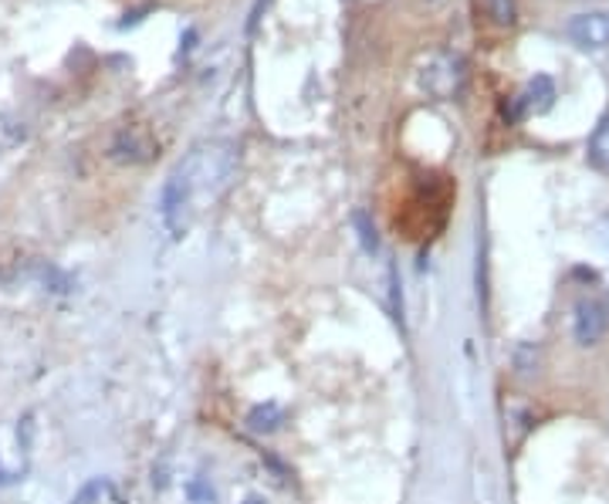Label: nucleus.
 <instances>
[{
  "label": "nucleus",
  "mask_w": 609,
  "mask_h": 504,
  "mask_svg": "<svg viewBox=\"0 0 609 504\" xmlns=\"http://www.w3.org/2000/svg\"><path fill=\"white\" fill-rule=\"evenodd\" d=\"M237 146L227 139L200 142L187 153V160L176 163L166 176L160 197V218L173 237H184L190 231V213L200 197H218L237 169Z\"/></svg>",
  "instance_id": "f257e3e1"
},
{
  "label": "nucleus",
  "mask_w": 609,
  "mask_h": 504,
  "mask_svg": "<svg viewBox=\"0 0 609 504\" xmlns=\"http://www.w3.org/2000/svg\"><path fill=\"white\" fill-rule=\"evenodd\" d=\"M569 38L583 51L609 48V11H586L569 21Z\"/></svg>",
  "instance_id": "f03ea898"
},
{
  "label": "nucleus",
  "mask_w": 609,
  "mask_h": 504,
  "mask_svg": "<svg viewBox=\"0 0 609 504\" xmlns=\"http://www.w3.org/2000/svg\"><path fill=\"white\" fill-rule=\"evenodd\" d=\"M153 153H156V142L142 126H126L109 146V156L116 163H147Z\"/></svg>",
  "instance_id": "7ed1b4c3"
},
{
  "label": "nucleus",
  "mask_w": 609,
  "mask_h": 504,
  "mask_svg": "<svg viewBox=\"0 0 609 504\" xmlns=\"http://www.w3.org/2000/svg\"><path fill=\"white\" fill-rule=\"evenodd\" d=\"M609 329V308L596 298H583L576 305V321H572V332H576L579 345H596Z\"/></svg>",
  "instance_id": "20e7f679"
},
{
  "label": "nucleus",
  "mask_w": 609,
  "mask_h": 504,
  "mask_svg": "<svg viewBox=\"0 0 609 504\" xmlns=\"http://www.w3.org/2000/svg\"><path fill=\"white\" fill-rule=\"evenodd\" d=\"M555 102V85L549 75H535L525 92L515 98V109H512V119H525V116H539V113H549Z\"/></svg>",
  "instance_id": "39448f33"
},
{
  "label": "nucleus",
  "mask_w": 609,
  "mask_h": 504,
  "mask_svg": "<svg viewBox=\"0 0 609 504\" xmlns=\"http://www.w3.org/2000/svg\"><path fill=\"white\" fill-rule=\"evenodd\" d=\"M460 85V61L444 55V58H434L426 68H423V89L437 98H447L454 95Z\"/></svg>",
  "instance_id": "423d86ee"
},
{
  "label": "nucleus",
  "mask_w": 609,
  "mask_h": 504,
  "mask_svg": "<svg viewBox=\"0 0 609 504\" xmlns=\"http://www.w3.org/2000/svg\"><path fill=\"white\" fill-rule=\"evenodd\" d=\"M281 420H284V413H281L278 403H261V407H255L247 413V426L255 430V434H271V430L281 426Z\"/></svg>",
  "instance_id": "0eeeda50"
},
{
  "label": "nucleus",
  "mask_w": 609,
  "mask_h": 504,
  "mask_svg": "<svg viewBox=\"0 0 609 504\" xmlns=\"http://www.w3.org/2000/svg\"><path fill=\"white\" fill-rule=\"evenodd\" d=\"M484 14L497 24V27H512L518 21V8L515 0H481Z\"/></svg>",
  "instance_id": "6e6552de"
},
{
  "label": "nucleus",
  "mask_w": 609,
  "mask_h": 504,
  "mask_svg": "<svg viewBox=\"0 0 609 504\" xmlns=\"http://www.w3.org/2000/svg\"><path fill=\"white\" fill-rule=\"evenodd\" d=\"M352 224H355V231H360L363 247L370 250V255H376V250H379V237H376V227H373L370 213H366V210H355V213H352Z\"/></svg>",
  "instance_id": "1a4fd4ad"
},
{
  "label": "nucleus",
  "mask_w": 609,
  "mask_h": 504,
  "mask_svg": "<svg viewBox=\"0 0 609 504\" xmlns=\"http://www.w3.org/2000/svg\"><path fill=\"white\" fill-rule=\"evenodd\" d=\"M589 153H593V163H596V166L609 169V119H606V122H602V126L596 129Z\"/></svg>",
  "instance_id": "9d476101"
},
{
  "label": "nucleus",
  "mask_w": 609,
  "mask_h": 504,
  "mask_svg": "<svg viewBox=\"0 0 609 504\" xmlns=\"http://www.w3.org/2000/svg\"><path fill=\"white\" fill-rule=\"evenodd\" d=\"M187 491H190V501L194 504H213V501H218V494H213V488L207 481H194Z\"/></svg>",
  "instance_id": "9b49d317"
},
{
  "label": "nucleus",
  "mask_w": 609,
  "mask_h": 504,
  "mask_svg": "<svg viewBox=\"0 0 609 504\" xmlns=\"http://www.w3.org/2000/svg\"><path fill=\"white\" fill-rule=\"evenodd\" d=\"M105 488H109L105 481H92V484H85V491H82L75 501H71V504H92L95 497H102V494H105Z\"/></svg>",
  "instance_id": "f8f14e48"
}]
</instances>
